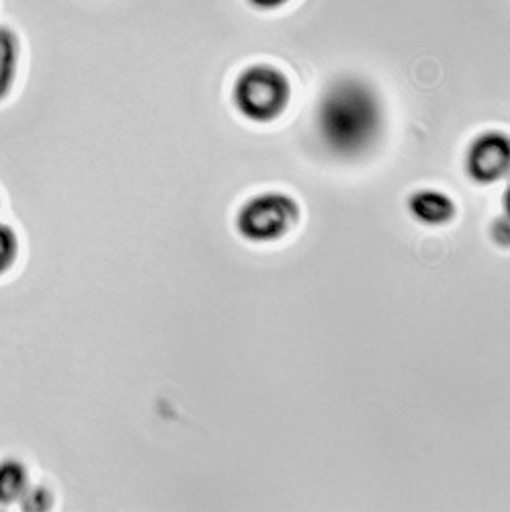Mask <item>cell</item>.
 <instances>
[{"label": "cell", "mask_w": 510, "mask_h": 512, "mask_svg": "<svg viewBox=\"0 0 510 512\" xmlns=\"http://www.w3.org/2000/svg\"><path fill=\"white\" fill-rule=\"evenodd\" d=\"M379 127V101L365 82L340 80L332 84L318 109V130L332 152L361 154L375 142Z\"/></svg>", "instance_id": "1"}, {"label": "cell", "mask_w": 510, "mask_h": 512, "mask_svg": "<svg viewBox=\"0 0 510 512\" xmlns=\"http://www.w3.org/2000/svg\"><path fill=\"white\" fill-rule=\"evenodd\" d=\"M291 101L289 78L271 64H252L244 68L232 89L236 111L254 123L279 119Z\"/></svg>", "instance_id": "2"}, {"label": "cell", "mask_w": 510, "mask_h": 512, "mask_svg": "<svg viewBox=\"0 0 510 512\" xmlns=\"http://www.w3.org/2000/svg\"><path fill=\"white\" fill-rule=\"evenodd\" d=\"M300 222V205L279 191L252 195L236 213L238 234L252 244H271L285 238Z\"/></svg>", "instance_id": "3"}, {"label": "cell", "mask_w": 510, "mask_h": 512, "mask_svg": "<svg viewBox=\"0 0 510 512\" xmlns=\"http://www.w3.org/2000/svg\"><path fill=\"white\" fill-rule=\"evenodd\" d=\"M465 173L478 185H492L508 173V140L502 132L480 134L465 154Z\"/></svg>", "instance_id": "4"}, {"label": "cell", "mask_w": 510, "mask_h": 512, "mask_svg": "<svg viewBox=\"0 0 510 512\" xmlns=\"http://www.w3.org/2000/svg\"><path fill=\"white\" fill-rule=\"evenodd\" d=\"M408 211L418 224L439 228L447 226L455 218L457 207L447 193L437 189H420L410 195Z\"/></svg>", "instance_id": "5"}, {"label": "cell", "mask_w": 510, "mask_h": 512, "mask_svg": "<svg viewBox=\"0 0 510 512\" xmlns=\"http://www.w3.org/2000/svg\"><path fill=\"white\" fill-rule=\"evenodd\" d=\"M19 56L21 46L17 33L7 25H0V101H5L13 91L19 70Z\"/></svg>", "instance_id": "6"}, {"label": "cell", "mask_w": 510, "mask_h": 512, "mask_svg": "<svg viewBox=\"0 0 510 512\" xmlns=\"http://www.w3.org/2000/svg\"><path fill=\"white\" fill-rule=\"evenodd\" d=\"M29 490L27 469L17 459L0 461V504H13Z\"/></svg>", "instance_id": "7"}, {"label": "cell", "mask_w": 510, "mask_h": 512, "mask_svg": "<svg viewBox=\"0 0 510 512\" xmlns=\"http://www.w3.org/2000/svg\"><path fill=\"white\" fill-rule=\"evenodd\" d=\"M19 254V240L11 226L0 222V275H5Z\"/></svg>", "instance_id": "8"}, {"label": "cell", "mask_w": 510, "mask_h": 512, "mask_svg": "<svg viewBox=\"0 0 510 512\" xmlns=\"http://www.w3.org/2000/svg\"><path fill=\"white\" fill-rule=\"evenodd\" d=\"M25 510H46L50 508L52 504V498H50V492L44 490V488H29L25 492V496L21 498Z\"/></svg>", "instance_id": "9"}, {"label": "cell", "mask_w": 510, "mask_h": 512, "mask_svg": "<svg viewBox=\"0 0 510 512\" xmlns=\"http://www.w3.org/2000/svg\"><path fill=\"white\" fill-rule=\"evenodd\" d=\"M287 3L289 0H248V5H252L254 9H261V11H275Z\"/></svg>", "instance_id": "10"}]
</instances>
